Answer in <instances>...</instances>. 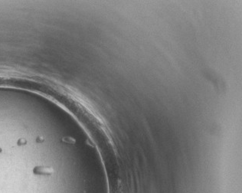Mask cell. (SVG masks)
Returning a JSON list of instances; mask_svg holds the SVG:
<instances>
[{"instance_id": "cell-1", "label": "cell", "mask_w": 242, "mask_h": 193, "mask_svg": "<svg viewBox=\"0 0 242 193\" xmlns=\"http://www.w3.org/2000/svg\"><path fill=\"white\" fill-rule=\"evenodd\" d=\"M38 172H39V173H41V174H47V175H49V174H51V172H52V170H51V169H45V168L38 169Z\"/></svg>"}]
</instances>
